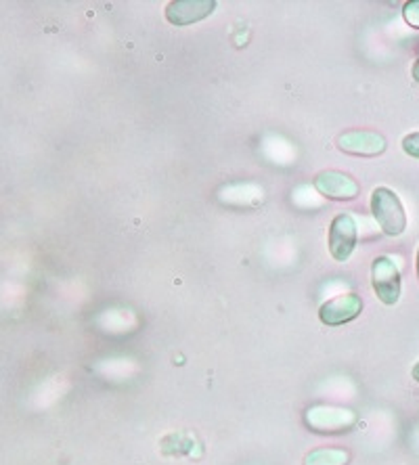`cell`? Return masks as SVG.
<instances>
[{
  "mask_svg": "<svg viewBox=\"0 0 419 465\" xmlns=\"http://www.w3.org/2000/svg\"><path fill=\"white\" fill-rule=\"evenodd\" d=\"M403 17L411 27L419 30V0H409V3H404Z\"/></svg>",
  "mask_w": 419,
  "mask_h": 465,
  "instance_id": "cell-10",
  "label": "cell"
},
{
  "mask_svg": "<svg viewBox=\"0 0 419 465\" xmlns=\"http://www.w3.org/2000/svg\"><path fill=\"white\" fill-rule=\"evenodd\" d=\"M348 453L342 449H317L304 457V465H348Z\"/></svg>",
  "mask_w": 419,
  "mask_h": 465,
  "instance_id": "cell-9",
  "label": "cell"
},
{
  "mask_svg": "<svg viewBox=\"0 0 419 465\" xmlns=\"http://www.w3.org/2000/svg\"><path fill=\"white\" fill-rule=\"evenodd\" d=\"M216 9L214 0H175L168 5L166 19L173 25H191L212 15Z\"/></svg>",
  "mask_w": 419,
  "mask_h": 465,
  "instance_id": "cell-7",
  "label": "cell"
},
{
  "mask_svg": "<svg viewBox=\"0 0 419 465\" xmlns=\"http://www.w3.org/2000/svg\"><path fill=\"white\" fill-rule=\"evenodd\" d=\"M403 152L419 160V133H411L403 139Z\"/></svg>",
  "mask_w": 419,
  "mask_h": 465,
  "instance_id": "cell-11",
  "label": "cell"
},
{
  "mask_svg": "<svg viewBox=\"0 0 419 465\" xmlns=\"http://www.w3.org/2000/svg\"><path fill=\"white\" fill-rule=\"evenodd\" d=\"M306 423L317 432H342L354 423V413L346 409L314 407L308 409Z\"/></svg>",
  "mask_w": 419,
  "mask_h": 465,
  "instance_id": "cell-8",
  "label": "cell"
},
{
  "mask_svg": "<svg viewBox=\"0 0 419 465\" xmlns=\"http://www.w3.org/2000/svg\"><path fill=\"white\" fill-rule=\"evenodd\" d=\"M340 152L361 157H375L386 152L388 143L380 133L374 130H350L338 139Z\"/></svg>",
  "mask_w": 419,
  "mask_h": 465,
  "instance_id": "cell-3",
  "label": "cell"
},
{
  "mask_svg": "<svg viewBox=\"0 0 419 465\" xmlns=\"http://www.w3.org/2000/svg\"><path fill=\"white\" fill-rule=\"evenodd\" d=\"M414 78H415V82H419V59L414 64Z\"/></svg>",
  "mask_w": 419,
  "mask_h": 465,
  "instance_id": "cell-12",
  "label": "cell"
},
{
  "mask_svg": "<svg viewBox=\"0 0 419 465\" xmlns=\"http://www.w3.org/2000/svg\"><path fill=\"white\" fill-rule=\"evenodd\" d=\"M363 311V300L356 293H344V296H335L327 300L319 309V319L323 325L338 327L348 321L356 319Z\"/></svg>",
  "mask_w": 419,
  "mask_h": 465,
  "instance_id": "cell-5",
  "label": "cell"
},
{
  "mask_svg": "<svg viewBox=\"0 0 419 465\" xmlns=\"http://www.w3.org/2000/svg\"><path fill=\"white\" fill-rule=\"evenodd\" d=\"M371 285L377 298L386 306H393L401 298V271L393 258L377 256L371 264Z\"/></svg>",
  "mask_w": 419,
  "mask_h": 465,
  "instance_id": "cell-2",
  "label": "cell"
},
{
  "mask_svg": "<svg viewBox=\"0 0 419 465\" xmlns=\"http://www.w3.org/2000/svg\"><path fill=\"white\" fill-rule=\"evenodd\" d=\"M356 248V223L350 214H338L329 227V252L338 262H344Z\"/></svg>",
  "mask_w": 419,
  "mask_h": 465,
  "instance_id": "cell-4",
  "label": "cell"
},
{
  "mask_svg": "<svg viewBox=\"0 0 419 465\" xmlns=\"http://www.w3.org/2000/svg\"><path fill=\"white\" fill-rule=\"evenodd\" d=\"M411 375H414L415 381H419V361L415 362V367H414V371H411Z\"/></svg>",
  "mask_w": 419,
  "mask_h": 465,
  "instance_id": "cell-13",
  "label": "cell"
},
{
  "mask_svg": "<svg viewBox=\"0 0 419 465\" xmlns=\"http://www.w3.org/2000/svg\"><path fill=\"white\" fill-rule=\"evenodd\" d=\"M417 279H419V250H417Z\"/></svg>",
  "mask_w": 419,
  "mask_h": 465,
  "instance_id": "cell-14",
  "label": "cell"
},
{
  "mask_svg": "<svg viewBox=\"0 0 419 465\" xmlns=\"http://www.w3.org/2000/svg\"><path fill=\"white\" fill-rule=\"evenodd\" d=\"M314 189L329 200H354L359 195V183L350 179L348 174L338 173V170H323L314 176Z\"/></svg>",
  "mask_w": 419,
  "mask_h": 465,
  "instance_id": "cell-6",
  "label": "cell"
},
{
  "mask_svg": "<svg viewBox=\"0 0 419 465\" xmlns=\"http://www.w3.org/2000/svg\"><path fill=\"white\" fill-rule=\"evenodd\" d=\"M371 212H374L380 229L390 237L403 235L407 229V214L398 195L388 187H377L371 193Z\"/></svg>",
  "mask_w": 419,
  "mask_h": 465,
  "instance_id": "cell-1",
  "label": "cell"
}]
</instances>
